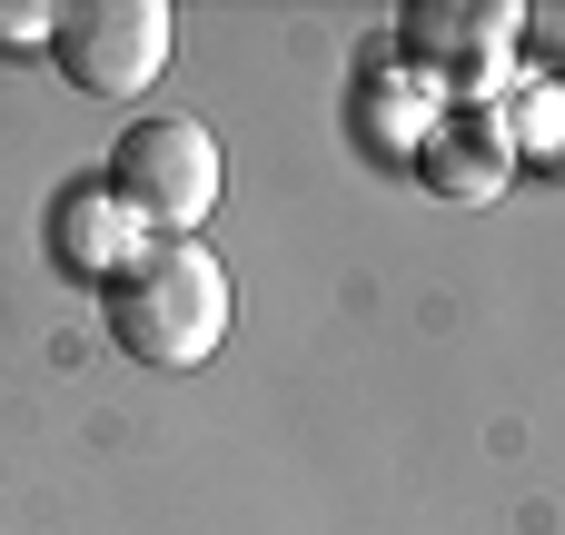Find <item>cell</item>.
I'll return each instance as SVG.
<instances>
[{"instance_id": "cell-3", "label": "cell", "mask_w": 565, "mask_h": 535, "mask_svg": "<svg viewBox=\"0 0 565 535\" xmlns=\"http://www.w3.org/2000/svg\"><path fill=\"white\" fill-rule=\"evenodd\" d=\"M179 50V20L169 0H70L60 30H50V60L79 99H139Z\"/></svg>"}, {"instance_id": "cell-8", "label": "cell", "mask_w": 565, "mask_h": 535, "mask_svg": "<svg viewBox=\"0 0 565 535\" xmlns=\"http://www.w3.org/2000/svg\"><path fill=\"white\" fill-rule=\"evenodd\" d=\"M50 30H60V10H40V0H0V50H50Z\"/></svg>"}, {"instance_id": "cell-2", "label": "cell", "mask_w": 565, "mask_h": 535, "mask_svg": "<svg viewBox=\"0 0 565 535\" xmlns=\"http://www.w3.org/2000/svg\"><path fill=\"white\" fill-rule=\"evenodd\" d=\"M99 189L119 199V218L139 238H199V218L218 208V139H209V119H189V109L129 119L109 169H99Z\"/></svg>"}, {"instance_id": "cell-7", "label": "cell", "mask_w": 565, "mask_h": 535, "mask_svg": "<svg viewBox=\"0 0 565 535\" xmlns=\"http://www.w3.org/2000/svg\"><path fill=\"white\" fill-rule=\"evenodd\" d=\"M507 129H516V159H526L536 179H556V189H565V79H546Z\"/></svg>"}, {"instance_id": "cell-4", "label": "cell", "mask_w": 565, "mask_h": 535, "mask_svg": "<svg viewBox=\"0 0 565 535\" xmlns=\"http://www.w3.org/2000/svg\"><path fill=\"white\" fill-rule=\"evenodd\" d=\"M407 159H417V179H427L437 199H457V208H487V199L516 179V129H507L497 109L457 99V109H437V119H427V139H417Z\"/></svg>"}, {"instance_id": "cell-1", "label": "cell", "mask_w": 565, "mask_h": 535, "mask_svg": "<svg viewBox=\"0 0 565 535\" xmlns=\"http://www.w3.org/2000/svg\"><path fill=\"white\" fill-rule=\"evenodd\" d=\"M99 318H109V347L139 367H209L228 338V268L199 238H139L99 278Z\"/></svg>"}, {"instance_id": "cell-6", "label": "cell", "mask_w": 565, "mask_h": 535, "mask_svg": "<svg viewBox=\"0 0 565 535\" xmlns=\"http://www.w3.org/2000/svg\"><path fill=\"white\" fill-rule=\"evenodd\" d=\"M50 238H60V258H70V268H89V278H109V268L139 248V228L119 218V199H109L99 179H70V189H60V218H50Z\"/></svg>"}, {"instance_id": "cell-5", "label": "cell", "mask_w": 565, "mask_h": 535, "mask_svg": "<svg viewBox=\"0 0 565 535\" xmlns=\"http://www.w3.org/2000/svg\"><path fill=\"white\" fill-rule=\"evenodd\" d=\"M516 30H526L516 0H417V10L397 20L407 60H427V69H447V79H487V69L516 50Z\"/></svg>"}]
</instances>
